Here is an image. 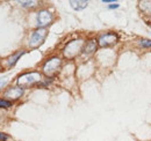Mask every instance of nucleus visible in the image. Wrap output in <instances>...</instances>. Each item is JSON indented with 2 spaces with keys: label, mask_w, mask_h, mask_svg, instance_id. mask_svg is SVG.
Masks as SVG:
<instances>
[{
  "label": "nucleus",
  "mask_w": 151,
  "mask_h": 141,
  "mask_svg": "<svg viewBox=\"0 0 151 141\" xmlns=\"http://www.w3.org/2000/svg\"><path fill=\"white\" fill-rule=\"evenodd\" d=\"M40 80H41V74L38 72H32V73H27V74L19 76L18 85L21 87H28V86H32L38 82Z\"/></svg>",
  "instance_id": "1"
},
{
  "label": "nucleus",
  "mask_w": 151,
  "mask_h": 141,
  "mask_svg": "<svg viewBox=\"0 0 151 141\" xmlns=\"http://www.w3.org/2000/svg\"><path fill=\"white\" fill-rule=\"evenodd\" d=\"M60 65H62V60H60L59 58H57V57L51 58V59H49V60L43 65V73H44L45 75H48V76H52L55 73L58 72Z\"/></svg>",
  "instance_id": "2"
},
{
  "label": "nucleus",
  "mask_w": 151,
  "mask_h": 141,
  "mask_svg": "<svg viewBox=\"0 0 151 141\" xmlns=\"http://www.w3.org/2000/svg\"><path fill=\"white\" fill-rule=\"evenodd\" d=\"M81 46H83V41L81 39H78V41H73V42H71V43H69L66 46H65V49H64V57L65 58H73L76 57L78 53L80 52V50H81Z\"/></svg>",
  "instance_id": "3"
},
{
  "label": "nucleus",
  "mask_w": 151,
  "mask_h": 141,
  "mask_svg": "<svg viewBox=\"0 0 151 141\" xmlns=\"http://www.w3.org/2000/svg\"><path fill=\"white\" fill-rule=\"evenodd\" d=\"M48 35V31L47 29L44 28H40L37 30H35L33 34H32V37H30V41H29V45L30 48H38L45 39V37Z\"/></svg>",
  "instance_id": "4"
},
{
  "label": "nucleus",
  "mask_w": 151,
  "mask_h": 141,
  "mask_svg": "<svg viewBox=\"0 0 151 141\" xmlns=\"http://www.w3.org/2000/svg\"><path fill=\"white\" fill-rule=\"evenodd\" d=\"M22 94H23V89L22 88L11 87L4 93V97H6L7 100H11V101H15V100H19L22 96Z\"/></svg>",
  "instance_id": "5"
},
{
  "label": "nucleus",
  "mask_w": 151,
  "mask_h": 141,
  "mask_svg": "<svg viewBox=\"0 0 151 141\" xmlns=\"http://www.w3.org/2000/svg\"><path fill=\"white\" fill-rule=\"evenodd\" d=\"M117 41V35L112 34V33H107V34H104L99 37V45L100 46H108V45H112L114 43H116Z\"/></svg>",
  "instance_id": "6"
},
{
  "label": "nucleus",
  "mask_w": 151,
  "mask_h": 141,
  "mask_svg": "<svg viewBox=\"0 0 151 141\" xmlns=\"http://www.w3.org/2000/svg\"><path fill=\"white\" fill-rule=\"evenodd\" d=\"M52 21V15L50 14V12L48 11H40L37 14V22L40 27H45L48 24H50Z\"/></svg>",
  "instance_id": "7"
},
{
  "label": "nucleus",
  "mask_w": 151,
  "mask_h": 141,
  "mask_svg": "<svg viewBox=\"0 0 151 141\" xmlns=\"http://www.w3.org/2000/svg\"><path fill=\"white\" fill-rule=\"evenodd\" d=\"M70 5H71V7L73 9L80 11V9H84V8L87 7L88 1H86V0H71L70 1Z\"/></svg>",
  "instance_id": "8"
},
{
  "label": "nucleus",
  "mask_w": 151,
  "mask_h": 141,
  "mask_svg": "<svg viewBox=\"0 0 151 141\" xmlns=\"http://www.w3.org/2000/svg\"><path fill=\"white\" fill-rule=\"evenodd\" d=\"M23 53H24V51H19V52L14 53L13 56H11L9 58H7V65H8V67H13Z\"/></svg>",
  "instance_id": "9"
},
{
  "label": "nucleus",
  "mask_w": 151,
  "mask_h": 141,
  "mask_svg": "<svg viewBox=\"0 0 151 141\" xmlns=\"http://www.w3.org/2000/svg\"><path fill=\"white\" fill-rule=\"evenodd\" d=\"M96 50V42L95 41H90L87 42V44L85 45V49H84V53L85 54H91Z\"/></svg>",
  "instance_id": "10"
},
{
  "label": "nucleus",
  "mask_w": 151,
  "mask_h": 141,
  "mask_svg": "<svg viewBox=\"0 0 151 141\" xmlns=\"http://www.w3.org/2000/svg\"><path fill=\"white\" fill-rule=\"evenodd\" d=\"M139 8L144 13L151 15V1H139Z\"/></svg>",
  "instance_id": "11"
},
{
  "label": "nucleus",
  "mask_w": 151,
  "mask_h": 141,
  "mask_svg": "<svg viewBox=\"0 0 151 141\" xmlns=\"http://www.w3.org/2000/svg\"><path fill=\"white\" fill-rule=\"evenodd\" d=\"M19 4H21L23 7H30V6H35V1H19Z\"/></svg>",
  "instance_id": "12"
},
{
  "label": "nucleus",
  "mask_w": 151,
  "mask_h": 141,
  "mask_svg": "<svg viewBox=\"0 0 151 141\" xmlns=\"http://www.w3.org/2000/svg\"><path fill=\"white\" fill-rule=\"evenodd\" d=\"M12 106V103L6 100H0V108H9Z\"/></svg>",
  "instance_id": "13"
},
{
  "label": "nucleus",
  "mask_w": 151,
  "mask_h": 141,
  "mask_svg": "<svg viewBox=\"0 0 151 141\" xmlns=\"http://www.w3.org/2000/svg\"><path fill=\"white\" fill-rule=\"evenodd\" d=\"M141 45L145 46V48H151V41L150 39H142L141 41Z\"/></svg>",
  "instance_id": "14"
},
{
  "label": "nucleus",
  "mask_w": 151,
  "mask_h": 141,
  "mask_svg": "<svg viewBox=\"0 0 151 141\" xmlns=\"http://www.w3.org/2000/svg\"><path fill=\"white\" fill-rule=\"evenodd\" d=\"M8 81V76H4V78H0V88H2L4 85H6Z\"/></svg>",
  "instance_id": "15"
},
{
  "label": "nucleus",
  "mask_w": 151,
  "mask_h": 141,
  "mask_svg": "<svg viewBox=\"0 0 151 141\" xmlns=\"http://www.w3.org/2000/svg\"><path fill=\"white\" fill-rule=\"evenodd\" d=\"M7 139H8V135H7V134H4V133L0 132V141H6Z\"/></svg>",
  "instance_id": "16"
},
{
  "label": "nucleus",
  "mask_w": 151,
  "mask_h": 141,
  "mask_svg": "<svg viewBox=\"0 0 151 141\" xmlns=\"http://www.w3.org/2000/svg\"><path fill=\"white\" fill-rule=\"evenodd\" d=\"M119 6L120 5H117V4H112V5H108V8L109 9H114V8H119Z\"/></svg>",
  "instance_id": "17"
}]
</instances>
